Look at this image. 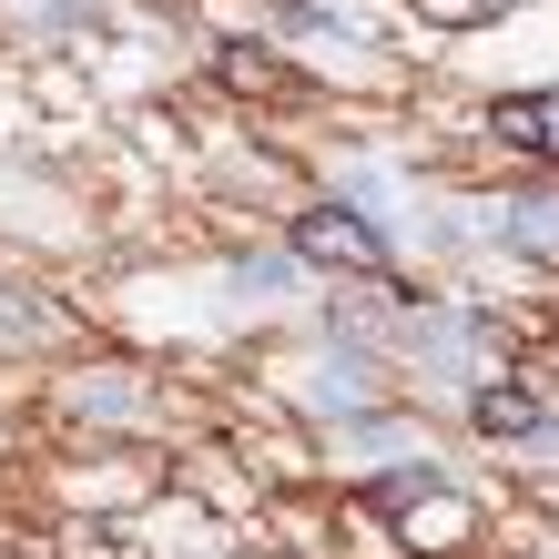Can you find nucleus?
<instances>
[{"label":"nucleus","instance_id":"obj_1","mask_svg":"<svg viewBox=\"0 0 559 559\" xmlns=\"http://www.w3.org/2000/svg\"><path fill=\"white\" fill-rule=\"evenodd\" d=\"M295 265H325V275H367V285H386V275H397V245L377 235V214H356L346 193H325V204L295 214Z\"/></svg>","mask_w":559,"mask_h":559},{"label":"nucleus","instance_id":"obj_2","mask_svg":"<svg viewBox=\"0 0 559 559\" xmlns=\"http://www.w3.org/2000/svg\"><path fill=\"white\" fill-rule=\"evenodd\" d=\"M397 346L438 377H499V336L468 306H397Z\"/></svg>","mask_w":559,"mask_h":559},{"label":"nucleus","instance_id":"obj_3","mask_svg":"<svg viewBox=\"0 0 559 559\" xmlns=\"http://www.w3.org/2000/svg\"><path fill=\"white\" fill-rule=\"evenodd\" d=\"M488 143H509L519 163H559V92H499L488 103Z\"/></svg>","mask_w":559,"mask_h":559},{"label":"nucleus","instance_id":"obj_4","mask_svg":"<svg viewBox=\"0 0 559 559\" xmlns=\"http://www.w3.org/2000/svg\"><path fill=\"white\" fill-rule=\"evenodd\" d=\"M478 235H488V245H509V254H559V204H539V193L478 204Z\"/></svg>","mask_w":559,"mask_h":559},{"label":"nucleus","instance_id":"obj_5","mask_svg":"<svg viewBox=\"0 0 559 559\" xmlns=\"http://www.w3.org/2000/svg\"><path fill=\"white\" fill-rule=\"evenodd\" d=\"M468 427H478V438H519V448H530V427H539V386H519V377H478V386H468Z\"/></svg>","mask_w":559,"mask_h":559},{"label":"nucleus","instance_id":"obj_6","mask_svg":"<svg viewBox=\"0 0 559 559\" xmlns=\"http://www.w3.org/2000/svg\"><path fill=\"white\" fill-rule=\"evenodd\" d=\"M214 72L235 82V92H295L285 61H265V41H224V51H214Z\"/></svg>","mask_w":559,"mask_h":559}]
</instances>
